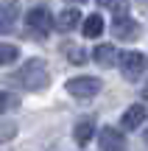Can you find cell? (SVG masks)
<instances>
[{
  "label": "cell",
  "instance_id": "cell-4",
  "mask_svg": "<svg viewBox=\"0 0 148 151\" xmlns=\"http://www.w3.org/2000/svg\"><path fill=\"white\" fill-rule=\"evenodd\" d=\"M25 25L34 28V31H39V34H48L50 28H53V17H50V11L45 9V6H34L25 14Z\"/></svg>",
  "mask_w": 148,
  "mask_h": 151
},
{
  "label": "cell",
  "instance_id": "cell-18",
  "mask_svg": "<svg viewBox=\"0 0 148 151\" xmlns=\"http://www.w3.org/2000/svg\"><path fill=\"white\" fill-rule=\"evenodd\" d=\"M70 3H84V0H70Z\"/></svg>",
  "mask_w": 148,
  "mask_h": 151
},
{
  "label": "cell",
  "instance_id": "cell-15",
  "mask_svg": "<svg viewBox=\"0 0 148 151\" xmlns=\"http://www.w3.org/2000/svg\"><path fill=\"white\" fill-rule=\"evenodd\" d=\"M14 95H11V92H0V112H9L11 106H14Z\"/></svg>",
  "mask_w": 148,
  "mask_h": 151
},
{
  "label": "cell",
  "instance_id": "cell-9",
  "mask_svg": "<svg viewBox=\"0 0 148 151\" xmlns=\"http://www.w3.org/2000/svg\"><path fill=\"white\" fill-rule=\"evenodd\" d=\"M78 20H81V14H78V9H64L59 17H56V25H59V31H73V28L78 25Z\"/></svg>",
  "mask_w": 148,
  "mask_h": 151
},
{
  "label": "cell",
  "instance_id": "cell-10",
  "mask_svg": "<svg viewBox=\"0 0 148 151\" xmlns=\"http://www.w3.org/2000/svg\"><path fill=\"white\" fill-rule=\"evenodd\" d=\"M61 53H64L73 65H84V62H87V50H84L81 45H76V42H64L61 45Z\"/></svg>",
  "mask_w": 148,
  "mask_h": 151
},
{
  "label": "cell",
  "instance_id": "cell-2",
  "mask_svg": "<svg viewBox=\"0 0 148 151\" xmlns=\"http://www.w3.org/2000/svg\"><path fill=\"white\" fill-rule=\"evenodd\" d=\"M64 90L70 92L73 98L84 101V98H92V95L101 92V81L95 78V76H76V78H70L64 84Z\"/></svg>",
  "mask_w": 148,
  "mask_h": 151
},
{
  "label": "cell",
  "instance_id": "cell-11",
  "mask_svg": "<svg viewBox=\"0 0 148 151\" xmlns=\"http://www.w3.org/2000/svg\"><path fill=\"white\" fill-rule=\"evenodd\" d=\"M101 9H109L112 14H115V20H123V17H129V0H98Z\"/></svg>",
  "mask_w": 148,
  "mask_h": 151
},
{
  "label": "cell",
  "instance_id": "cell-1",
  "mask_svg": "<svg viewBox=\"0 0 148 151\" xmlns=\"http://www.w3.org/2000/svg\"><path fill=\"white\" fill-rule=\"evenodd\" d=\"M9 81H11L14 87H20V90L36 92V90H42V87H48V81H50L48 65H45L42 59H28L17 73L9 76Z\"/></svg>",
  "mask_w": 148,
  "mask_h": 151
},
{
  "label": "cell",
  "instance_id": "cell-16",
  "mask_svg": "<svg viewBox=\"0 0 148 151\" xmlns=\"http://www.w3.org/2000/svg\"><path fill=\"white\" fill-rule=\"evenodd\" d=\"M143 98H148V84H145V87H143Z\"/></svg>",
  "mask_w": 148,
  "mask_h": 151
},
{
  "label": "cell",
  "instance_id": "cell-13",
  "mask_svg": "<svg viewBox=\"0 0 148 151\" xmlns=\"http://www.w3.org/2000/svg\"><path fill=\"white\" fill-rule=\"evenodd\" d=\"M115 53H117V50L112 48V45H98V48L92 50V59L98 62V65H104V67H109L112 62H115Z\"/></svg>",
  "mask_w": 148,
  "mask_h": 151
},
{
  "label": "cell",
  "instance_id": "cell-17",
  "mask_svg": "<svg viewBox=\"0 0 148 151\" xmlns=\"http://www.w3.org/2000/svg\"><path fill=\"white\" fill-rule=\"evenodd\" d=\"M143 140H145V143H148V129H145V132H143Z\"/></svg>",
  "mask_w": 148,
  "mask_h": 151
},
{
  "label": "cell",
  "instance_id": "cell-8",
  "mask_svg": "<svg viewBox=\"0 0 148 151\" xmlns=\"http://www.w3.org/2000/svg\"><path fill=\"white\" fill-rule=\"evenodd\" d=\"M95 134V120L92 118H84V120H78L76 123V129H73V137H76V143H89V137Z\"/></svg>",
  "mask_w": 148,
  "mask_h": 151
},
{
  "label": "cell",
  "instance_id": "cell-6",
  "mask_svg": "<svg viewBox=\"0 0 148 151\" xmlns=\"http://www.w3.org/2000/svg\"><path fill=\"white\" fill-rule=\"evenodd\" d=\"M112 34L117 39H137L140 25L132 20V17H123V20H112Z\"/></svg>",
  "mask_w": 148,
  "mask_h": 151
},
{
  "label": "cell",
  "instance_id": "cell-5",
  "mask_svg": "<svg viewBox=\"0 0 148 151\" xmlns=\"http://www.w3.org/2000/svg\"><path fill=\"white\" fill-rule=\"evenodd\" d=\"M98 143L101 151H126V137H123L120 129H112V126H104L98 132Z\"/></svg>",
  "mask_w": 148,
  "mask_h": 151
},
{
  "label": "cell",
  "instance_id": "cell-7",
  "mask_svg": "<svg viewBox=\"0 0 148 151\" xmlns=\"http://www.w3.org/2000/svg\"><path fill=\"white\" fill-rule=\"evenodd\" d=\"M143 120H145V106L143 104H132V106L123 112L120 126L123 129H137V126H143Z\"/></svg>",
  "mask_w": 148,
  "mask_h": 151
},
{
  "label": "cell",
  "instance_id": "cell-14",
  "mask_svg": "<svg viewBox=\"0 0 148 151\" xmlns=\"http://www.w3.org/2000/svg\"><path fill=\"white\" fill-rule=\"evenodd\" d=\"M14 59H17V48L9 45V42H3L0 45V65H11Z\"/></svg>",
  "mask_w": 148,
  "mask_h": 151
},
{
  "label": "cell",
  "instance_id": "cell-3",
  "mask_svg": "<svg viewBox=\"0 0 148 151\" xmlns=\"http://www.w3.org/2000/svg\"><path fill=\"white\" fill-rule=\"evenodd\" d=\"M117 65H120V73L126 76V78H137V76H143V70H145V56L140 53V50H123V53L117 56Z\"/></svg>",
  "mask_w": 148,
  "mask_h": 151
},
{
  "label": "cell",
  "instance_id": "cell-12",
  "mask_svg": "<svg viewBox=\"0 0 148 151\" xmlns=\"http://www.w3.org/2000/svg\"><path fill=\"white\" fill-rule=\"evenodd\" d=\"M104 34V20H101V14H89L87 20H84V37H101Z\"/></svg>",
  "mask_w": 148,
  "mask_h": 151
}]
</instances>
